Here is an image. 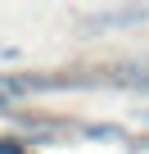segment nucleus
Segmentation results:
<instances>
[{
    "label": "nucleus",
    "mask_w": 149,
    "mask_h": 154,
    "mask_svg": "<svg viewBox=\"0 0 149 154\" xmlns=\"http://www.w3.org/2000/svg\"><path fill=\"white\" fill-rule=\"evenodd\" d=\"M140 18H149V9H118V14L91 18V27H127V23H140Z\"/></svg>",
    "instance_id": "nucleus-1"
},
{
    "label": "nucleus",
    "mask_w": 149,
    "mask_h": 154,
    "mask_svg": "<svg viewBox=\"0 0 149 154\" xmlns=\"http://www.w3.org/2000/svg\"><path fill=\"white\" fill-rule=\"evenodd\" d=\"M0 154H23V145H14V140H0Z\"/></svg>",
    "instance_id": "nucleus-2"
}]
</instances>
